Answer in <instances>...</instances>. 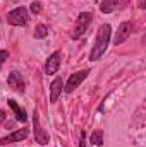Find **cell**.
Wrapping results in <instances>:
<instances>
[{"instance_id": "1", "label": "cell", "mask_w": 146, "mask_h": 147, "mask_svg": "<svg viewBox=\"0 0 146 147\" xmlns=\"http://www.w3.org/2000/svg\"><path fill=\"white\" fill-rule=\"evenodd\" d=\"M110 34H112V28L110 24H102L98 33H96V39H95V45L91 48V53H89V60L91 62H96L108 48L110 43Z\"/></svg>"}, {"instance_id": "2", "label": "cell", "mask_w": 146, "mask_h": 147, "mask_svg": "<svg viewBox=\"0 0 146 147\" xmlns=\"http://www.w3.org/2000/svg\"><path fill=\"white\" fill-rule=\"evenodd\" d=\"M7 21H9V24H12V26H24V24L29 21V12H28V9H24V7H17V9H14V10L9 12Z\"/></svg>"}, {"instance_id": "3", "label": "cell", "mask_w": 146, "mask_h": 147, "mask_svg": "<svg viewBox=\"0 0 146 147\" xmlns=\"http://www.w3.org/2000/svg\"><path fill=\"white\" fill-rule=\"evenodd\" d=\"M91 19H93L91 12H81L77 16V22H76V29H74V33H72V39L81 38L88 31V26L91 24Z\"/></svg>"}, {"instance_id": "4", "label": "cell", "mask_w": 146, "mask_h": 147, "mask_svg": "<svg viewBox=\"0 0 146 147\" xmlns=\"http://www.w3.org/2000/svg\"><path fill=\"white\" fill-rule=\"evenodd\" d=\"M33 128H35V140H36L40 146H46L50 142V137L48 134L41 128V123H40V113L35 110L33 113Z\"/></svg>"}, {"instance_id": "5", "label": "cell", "mask_w": 146, "mask_h": 147, "mask_svg": "<svg viewBox=\"0 0 146 147\" xmlns=\"http://www.w3.org/2000/svg\"><path fill=\"white\" fill-rule=\"evenodd\" d=\"M131 33H132V22L131 21H124L120 26H119V29H117V33H115V38H113V43L119 46V45H122L127 38L131 36Z\"/></svg>"}, {"instance_id": "6", "label": "cell", "mask_w": 146, "mask_h": 147, "mask_svg": "<svg viewBox=\"0 0 146 147\" xmlns=\"http://www.w3.org/2000/svg\"><path fill=\"white\" fill-rule=\"evenodd\" d=\"M7 84H9V87H10L12 91H16V92H24V89H26V82H24L23 75L19 72H16V70L9 74Z\"/></svg>"}, {"instance_id": "7", "label": "cell", "mask_w": 146, "mask_h": 147, "mask_svg": "<svg viewBox=\"0 0 146 147\" xmlns=\"http://www.w3.org/2000/svg\"><path fill=\"white\" fill-rule=\"evenodd\" d=\"M88 74H89L88 70H81V72L72 74V75L69 77V80H67V84H65L64 91H65V92H72L77 86H81V82H83V80L88 77Z\"/></svg>"}, {"instance_id": "8", "label": "cell", "mask_w": 146, "mask_h": 147, "mask_svg": "<svg viewBox=\"0 0 146 147\" xmlns=\"http://www.w3.org/2000/svg\"><path fill=\"white\" fill-rule=\"evenodd\" d=\"M28 134H29L28 128H19V130L12 132L10 135L0 139V144H2V146H7V144H14V142H21V140H24V139L28 137Z\"/></svg>"}, {"instance_id": "9", "label": "cell", "mask_w": 146, "mask_h": 147, "mask_svg": "<svg viewBox=\"0 0 146 147\" xmlns=\"http://www.w3.org/2000/svg\"><path fill=\"white\" fill-rule=\"evenodd\" d=\"M59 67H60V51H53L45 63V74L53 75V74H57Z\"/></svg>"}, {"instance_id": "10", "label": "cell", "mask_w": 146, "mask_h": 147, "mask_svg": "<svg viewBox=\"0 0 146 147\" xmlns=\"http://www.w3.org/2000/svg\"><path fill=\"white\" fill-rule=\"evenodd\" d=\"M129 0H103L102 3H100V10L103 12V14H110V12H113V10H117V9H120L124 3H127Z\"/></svg>"}, {"instance_id": "11", "label": "cell", "mask_w": 146, "mask_h": 147, "mask_svg": "<svg viewBox=\"0 0 146 147\" xmlns=\"http://www.w3.org/2000/svg\"><path fill=\"white\" fill-rule=\"evenodd\" d=\"M62 91H64V82L60 77H57L50 86V103H55L59 99V96L62 94Z\"/></svg>"}, {"instance_id": "12", "label": "cell", "mask_w": 146, "mask_h": 147, "mask_svg": "<svg viewBox=\"0 0 146 147\" xmlns=\"http://www.w3.org/2000/svg\"><path fill=\"white\" fill-rule=\"evenodd\" d=\"M7 103H9V106L12 108V111L16 113V120H17V121H23V123H24V121L28 120L26 110H24V108H21V106H19V105H17V103H16L14 99H9Z\"/></svg>"}, {"instance_id": "13", "label": "cell", "mask_w": 146, "mask_h": 147, "mask_svg": "<svg viewBox=\"0 0 146 147\" xmlns=\"http://www.w3.org/2000/svg\"><path fill=\"white\" fill-rule=\"evenodd\" d=\"M89 142L95 144V146H102V144H103V132H102V130H95V132L91 134Z\"/></svg>"}, {"instance_id": "14", "label": "cell", "mask_w": 146, "mask_h": 147, "mask_svg": "<svg viewBox=\"0 0 146 147\" xmlns=\"http://www.w3.org/2000/svg\"><path fill=\"white\" fill-rule=\"evenodd\" d=\"M46 34H48V28L45 24H38L36 28H35V38L43 39V38H46Z\"/></svg>"}, {"instance_id": "15", "label": "cell", "mask_w": 146, "mask_h": 147, "mask_svg": "<svg viewBox=\"0 0 146 147\" xmlns=\"http://www.w3.org/2000/svg\"><path fill=\"white\" fill-rule=\"evenodd\" d=\"M7 58H9V51L7 50H0V70H2V65L5 63Z\"/></svg>"}, {"instance_id": "16", "label": "cell", "mask_w": 146, "mask_h": 147, "mask_svg": "<svg viewBox=\"0 0 146 147\" xmlns=\"http://www.w3.org/2000/svg\"><path fill=\"white\" fill-rule=\"evenodd\" d=\"M29 10H31L33 14H40V12H41V3H40V2H33L31 7H29Z\"/></svg>"}, {"instance_id": "17", "label": "cell", "mask_w": 146, "mask_h": 147, "mask_svg": "<svg viewBox=\"0 0 146 147\" xmlns=\"http://www.w3.org/2000/svg\"><path fill=\"white\" fill-rule=\"evenodd\" d=\"M79 147H86V132H81V140H79Z\"/></svg>"}, {"instance_id": "18", "label": "cell", "mask_w": 146, "mask_h": 147, "mask_svg": "<svg viewBox=\"0 0 146 147\" xmlns=\"http://www.w3.org/2000/svg\"><path fill=\"white\" fill-rule=\"evenodd\" d=\"M5 116H7V115H5V111L0 110V123H3V121H5Z\"/></svg>"}]
</instances>
